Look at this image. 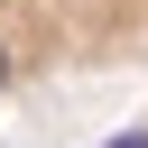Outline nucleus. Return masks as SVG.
Wrapping results in <instances>:
<instances>
[{
  "instance_id": "1",
  "label": "nucleus",
  "mask_w": 148,
  "mask_h": 148,
  "mask_svg": "<svg viewBox=\"0 0 148 148\" xmlns=\"http://www.w3.org/2000/svg\"><path fill=\"white\" fill-rule=\"evenodd\" d=\"M148 65V0H0V102Z\"/></svg>"
},
{
  "instance_id": "2",
  "label": "nucleus",
  "mask_w": 148,
  "mask_h": 148,
  "mask_svg": "<svg viewBox=\"0 0 148 148\" xmlns=\"http://www.w3.org/2000/svg\"><path fill=\"white\" fill-rule=\"evenodd\" d=\"M130 148H148V130H139V139H130Z\"/></svg>"
}]
</instances>
